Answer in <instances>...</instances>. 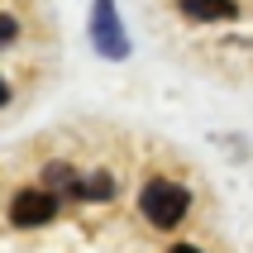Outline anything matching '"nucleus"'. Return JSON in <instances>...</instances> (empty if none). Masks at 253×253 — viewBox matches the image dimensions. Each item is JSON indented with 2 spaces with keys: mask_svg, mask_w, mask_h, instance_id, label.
<instances>
[{
  "mask_svg": "<svg viewBox=\"0 0 253 253\" xmlns=\"http://www.w3.org/2000/svg\"><path fill=\"white\" fill-rule=\"evenodd\" d=\"M53 220H57V196L48 186H19L10 196V225L39 229V225H53Z\"/></svg>",
  "mask_w": 253,
  "mask_h": 253,
  "instance_id": "2",
  "label": "nucleus"
},
{
  "mask_svg": "<svg viewBox=\"0 0 253 253\" xmlns=\"http://www.w3.org/2000/svg\"><path fill=\"white\" fill-rule=\"evenodd\" d=\"M77 177H82V172H72L67 163H48V168H43V186H48V191H53V186H77Z\"/></svg>",
  "mask_w": 253,
  "mask_h": 253,
  "instance_id": "6",
  "label": "nucleus"
},
{
  "mask_svg": "<svg viewBox=\"0 0 253 253\" xmlns=\"http://www.w3.org/2000/svg\"><path fill=\"white\" fill-rule=\"evenodd\" d=\"M72 196H82V201H110V196H115V177H110V172H91V177H77Z\"/></svg>",
  "mask_w": 253,
  "mask_h": 253,
  "instance_id": "5",
  "label": "nucleus"
},
{
  "mask_svg": "<svg viewBox=\"0 0 253 253\" xmlns=\"http://www.w3.org/2000/svg\"><path fill=\"white\" fill-rule=\"evenodd\" d=\"M91 43H96L100 57H129V39H125V24H120V14H115V0H96V10H91Z\"/></svg>",
  "mask_w": 253,
  "mask_h": 253,
  "instance_id": "3",
  "label": "nucleus"
},
{
  "mask_svg": "<svg viewBox=\"0 0 253 253\" xmlns=\"http://www.w3.org/2000/svg\"><path fill=\"white\" fill-rule=\"evenodd\" d=\"M0 105H10V86H5V77H0Z\"/></svg>",
  "mask_w": 253,
  "mask_h": 253,
  "instance_id": "9",
  "label": "nucleus"
},
{
  "mask_svg": "<svg viewBox=\"0 0 253 253\" xmlns=\"http://www.w3.org/2000/svg\"><path fill=\"white\" fill-rule=\"evenodd\" d=\"M139 211H143V220L153 229H177L186 220V211H191V191L182 182L153 177V182L143 186V196H139Z\"/></svg>",
  "mask_w": 253,
  "mask_h": 253,
  "instance_id": "1",
  "label": "nucleus"
},
{
  "mask_svg": "<svg viewBox=\"0 0 253 253\" xmlns=\"http://www.w3.org/2000/svg\"><path fill=\"white\" fill-rule=\"evenodd\" d=\"M177 10L196 24H220V19H239V5L234 0H177Z\"/></svg>",
  "mask_w": 253,
  "mask_h": 253,
  "instance_id": "4",
  "label": "nucleus"
},
{
  "mask_svg": "<svg viewBox=\"0 0 253 253\" xmlns=\"http://www.w3.org/2000/svg\"><path fill=\"white\" fill-rule=\"evenodd\" d=\"M19 39V24H14V14H0V48L5 43H14Z\"/></svg>",
  "mask_w": 253,
  "mask_h": 253,
  "instance_id": "7",
  "label": "nucleus"
},
{
  "mask_svg": "<svg viewBox=\"0 0 253 253\" xmlns=\"http://www.w3.org/2000/svg\"><path fill=\"white\" fill-rule=\"evenodd\" d=\"M172 253H206V249H196V244H172Z\"/></svg>",
  "mask_w": 253,
  "mask_h": 253,
  "instance_id": "8",
  "label": "nucleus"
}]
</instances>
